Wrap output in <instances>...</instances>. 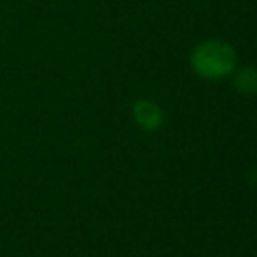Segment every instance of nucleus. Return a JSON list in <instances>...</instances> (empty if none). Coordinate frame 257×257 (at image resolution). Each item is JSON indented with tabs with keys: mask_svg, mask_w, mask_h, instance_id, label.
<instances>
[{
	"mask_svg": "<svg viewBox=\"0 0 257 257\" xmlns=\"http://www.w3.org/2000/svg\"><path fill=\"white\" fill-rule=\"evenodd\" d=\"M191 66L201 78L219 80L235 70L237 54L233 46L223 40H207L195 48L191 56Z\"/></svg>",
	"mask_w": 257,
	"mask_h": 257,
	"instance_id": "nucleus-1",
	"label": "nucleus"
},
{
	"mask_svg": "<svg viewBox=\"0 0 257 257\" xmlns=\"http://www.w3.org/2000/svg\"><path fill=\"white\" fill-rule=\"evenodd\" d=\"M135 116H137L139 124L145 126V128H157V126L161 124V118H163L159 106H157L155 102H149V100L137 102V106H135Z\"/></svg>",
	"mask_w": 257,
	"mask_h": 257,
	"instance_id": "nucleus-2",
	"label": "nucleus"
},
{
	"mask_svg": "<svg viewBox=\"0 0 257 257\" xmlns=\"http://www.w3.org/2000/svg\"><path fill=\"white\" fill-rule=\"evenodd\" d=\"M235 86L241 92H257V70L255 68H241L235 74Z\"/></svg>",
	"mask_w": 257,
	"mask_h": 257,
	"instance_id": "nucleus-3",
	"label": "nucleus"
}]
</instances>
